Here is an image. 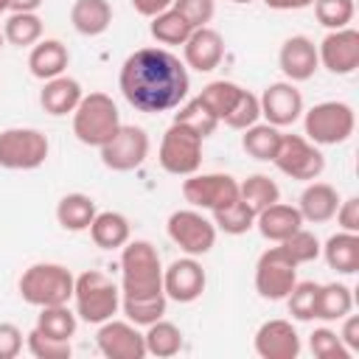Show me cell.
Masks as SVG:
<instances>
[{
    "label": "cell",
    "instance_id": "45",
    "mask_svg": "<svg viewBox=\"0 0 359 359\" xmlns=\"http://www.w3.org/2000/svg\"><path fill=\"white\" fill-rule=\"evenodd\" d=\"M280 247L292 255V261L300 266V264H309V261H317L320 258V238L309 230H294L286 241H280Z\"/></svg>",
    "mask_w": 359,
    "mask_h": 359
},
{
    "label": "cell",
    "instance_id": "52",
    "mask_svg": "<svg viewBox=\"0 0 359 359\" xmlns=\"http://www.w3.org/2000/svg\"><path fill=\"white\" fill-rule=\"evenodd\" d=\"M42 0H8V11H36Z\"/></svg>",
    "mask_w": 359,
    "mask_h": 359
},
{
    "label": "cell",
    "instance_id": "7",
    "mask_svg": "<svg viewBox=\"0 0 359 359\" xmlns=\"http://www.w3.org/2000/svg\"><path fill=\"white\" fill-rule=\"evenodd\" d=\"M50 143L39 129L11 126L0 132V168L8 171H31L48 160Z\"/></svg>",
    "mask_w": 359,
    "mask_h": 359
},
{
    "label": "cell",
    "instance_id": "50",
    "mask_svg": "<svg viewBox=\"0 0 359 359\" xmlns=\"http://www.w3.org/2000/svg\"><path fill=\"white\" fill-rule=\"evenodd\" d=\"M132 3V8L140 14V17H157L160 11H165V8H171V3L174 0H129Z\"/></svg>",
    "mask_w": 359,
    "mask_h": 359
},
{
    "label": "cell",
    "instance_id": "44",
    "mask_svg": "<svg viewBox=\"0 0 359 359\" xmlns=\"http://www.w3.org/2000/svg\"><path fill=\"white\" fill-rule=\"evenodd\" d=\"M258 118H261V104H258V95L255 93H250V90H241V95H238V101L233 104V109L224 115V123L230 126V129H247V126H252V123H258Z\"/></svg>",
    "mask_w": 359,
    "mask_h": 359
},
{
    "label": "cell",
    "instance_id": "2",
    "mask_svg": "<svg viewBox=\"0 0 359 359\" xmlns=\"http://www.w3.org/2000/svg\"><path fill=\"white\" fill-rule=\"evenodd\" d=\"M163 292V264L151 241L135 238L121 247V297H154Z\"/></svg>",
    "mask_w": 359,
    "mask_h": 359
},
{
    "label": "cell",
    "instance_id": "43",
    "mask_svg": "<svg viewBox=\"0 0 359 359\" xmlns=\"http://www.w3.org/2000/svg\"><path fill=\"white\" fill-rule=\"evenodd\" d=\"M25 345H28L31 356H36V359H67L73 353L70 339H53V337H45L42 331H36V328L28 331Z\"/></svg>",
    "mask_w": 359,
    "mask_h": 359
},
{
    "label": "cell",
    "instance_id": "36",
    "mask_svg": "<svg viewBox=\"0 0 359 359\" xmlns=\"http://www.w3.org/2000/svg\"><path fill=\"white\" fill-rule=\"evenodd\" d=\"M241 90L244 87H238L236 81H224V79H219V81H210V84H205L202 87V93L196 95L216 118H219V123L224 121V115L233 109V104L238 101V95H241Z\"/></svg>",
    "mask_w": 359,
    "mask_h": 359
},
{
    "label": "cell",
    "instance_id": "35",
    "mask_svg": "<svg viewBox=\"0 0 359 359\" xmlns=\"http://www.w3.org/2000/svg\"><path fill=\"white\" fill-rule=\"evenodd\" d=\"M76 325H79L76 311H70L67 303H62V306H42L34 328L53 339H70L76 334Z\"/></svg>",
    "mask_w": 359,
    "mask_h": 359
},
{
    "label": "cell",
    "instance_id": "5",
    "mask_svg": "<svg viewBox=\"0 0 359 359\" xmlns=\"http://www.w3.org/2000/svg\"><path fill=\"white\" fill-rule=\"evenodd\" d=\"M121 126V112L107 93H90L73 109V135L84 146L101 149Z\"/></svg>",
    "mask_w": 359,
    "mask_h": 359
},
{
    "label": "cell",
    "instance_id": "31",
    "mask_svg": "<svg viewBox=\"0 0 359 359\" xmlns=\"http://www.w3.org/2000/svg\"><path fill=\"white\" fill-rule=\"evenodd\" d=\"M143 339H146V353L160 356V359L177 356V353L182 351V331H180L174 323L163 320V317H160L157 323L146 325Z\"/></svg>",
    "mask_w": 359,
    "mask_h": 359
},
{
    "label": "cell",
    "instance_id": "41",
    "mask_svg": "<svg viewBox=\"0 0 359 359\" xmlns=\"http://www.w3.org/2000/svg\"><path fill=\"white\" fill-rule=\"evenodd\" d=\"M353 0H314V14H317V22L328 31H337V28H348L351 20H353Z\"/></svg>",
    "mask_w": 359,
    "mask_h": 359
},
{
    "label": "cell",
    "instance_id": "34",
    "mask_svg": "<svg viewBox=\"0 0 359 359\" xmlns=\"http://www.w3.org/2000/svg\"><path fill=\"white\" fill-rule=\"evenodd\" d=\"M151 36L160 42V45H185V39L191 36V25L188 20L177 11V8H165L160 11L157 17H151V25H149Z\"/></svg>",
    "mask_w": 359,
    "mask_h": 359
},
{
    "label": "cell",
    "instance_id": "42",
    "mask_svg": "<svg viewBox=\"0 0 359 359\" xmlns=\"http://www.w3.org/2000/svg\"><path fill=\"white\" fill-rule=\"evenodd\" d=\"M309 351L317 356V359H351L353 353L342 345L339 334L331 331V328H314L311 337H309Z\"/></svg>",
    "mask_w": 359,
    "mask_h": 359
},
{
    "label": "cell",
    "instance_id": "8",
    "mask_svg": "<svg viewBox=\"0 0 359 359\" xmlns=\"http://www.w3.org/2000/svg\"><path fill=\"white\" fill-rule=\"evenodd\" d=\"M157 160H160L163 171H168V174H174V177L196 174L199 165H202V137H199L191 126L174 121V123L165 129L163 140H160Z\"/></svg>",
    "mask_w": 359,
    "mask_h": 359
},
{
    "label": "cell",
    "instance_id": "49",
    "mask_svg": "<svg viewBox=\"0 0 359 359\" xmlns=\"http://www.w3.org/2000/svg\"><path fill=\"white\" fill-rule=\"evenodd\" d=\"M339 339L351 353H359V317L356 314H345L342 317V328H339Z\"/></svg>",
    "mask_w": 359,
    "mask_h": 359
},
{
    "label": "cell",
    "instance_id": "1",
    "mask_svg": "<svg viewBox=\"0 0 359 359\" xmlns=\"http://www.w3.org/2000/svg\"><path fill=\"white\" fill-rule=\"evenodd\" d=\"M188 70L165 48H137L118 73V87L137 112L177 109L188 95Z\"/></svg>",
    "mask_w": 359,
    "mask_h": 359
},
{
    "label": "cell",
    "instance_id": "27",
    "mask_svg": "<svg viewBox=\"0 0 359 359\" xmlns=\"http://www.w3.org/2000/svg\"><path fill=\"white\" fill-rule=\"evenodd\" d=\"M70 22L81 36H98L112 22L109 0H76L70 6Z\"/></svg>",
    "mask_w": 359,
    "mask_h": 359
},
{
    "label": "cell",
    "instance_id": "4",
    "mask_svg": "<svg viewBox=\"0 0 359 359\" xmlns=\"http://www.w3.org/2000/svg\"><path fill=\"white\" fill-rule=\"evenodd\" d=\"M73 286L76 278L67 266L62 264H31L22 275H20V297L28 306H62L67 300H73Z\"/></svg>",
    "mask_w": 359,
    "mask_h": 359
},
{
    "label": "cell",
    "instance_id": "39",
    "mask_svg": "<svg viewBox=\"0 0 359 359\" xmlns=\"http://www.w3.org/2000/svg\"><path fill=\"white\" fill-rule=\"evenodd\" d=\"M317 294H320V283L314 280H297L292 286V292L286 294L289 303V314L300 323L317 320Z\"/></svg>",
    "mask_w": 359,
    "mask_h": 359
},
{
    "label": "cell",
    "instance_id": "37",
    "mask_svg": "<svg viewBox=\"0 0 359 359\" xmlns=\"http://www.w3.org/2000/svg\"><path fill=\"white\" fill-rule=\"evenodd\" d=\"M213 224H216V230H222L227 236H244L247 230L255 227V210L244 199H236L227 208L213 210Z\"/></svg>",
    "mask_w": 359,
    "mask_h": 359
},
{
    "label": "cell",
    "instance_id": "10",
    "mask_svg": "<svg viewBox=\"0 0 359 359\" xmlns=\"http://www.w3.org/2000/svg\"><path fill=\"white\" fill-rule=\"evenodd\" d=\"M297 283V264L278 244L258 255L255 261V292L264 300H286L292 286Z\"/></svg>",
    "mask_w": 359,
    "mask_h": 359
},
{
    "label": "cell",
    "instance_id": "18",
    "mask_svg": "<svg viewBox=\"0 0 359 359\" xmlns=\"http://www.w3.org/2000/svg\"><path fill=\"white\" fill-rule=\"evenodd\" d=\"M255 353L261 359H297L300 356V334L289 320H266L255 331Z\"/></svg>",
    "mask_w": 359,
    "mask_h": 359
},
{
    "label": "cell",
    "instance_id": "9",
    "mask_svg": "<svg viewBox=\"0 0 359 359\" xmlns=\"http://www.w3.org/2000/svg\"><path fill=\"white\" fill-rule=\"evenodd\" d=\"M272 163L280 174H286L289 180H300V182L317 180L325 168L323 151L303 135H280V143H278Z\"/></svg>",
    "mask_w": 359,
    "mask_h": 359
},
{
    "label": "cell",
    "instance_id": "53",
    "mask_svg": "<svg viewBox=\"0 0 359 359\" xmlns=\"http://www.w3.org/2000/svg\"><path fill=\"white\" fill-rule=\"evenodd\" d=\"M3 11H8V0H0V14Z\"/></svg>",
    "mask_w": 359,
    "mask_h": 359
},
{
    "label": "cell",
    "instance_id": "15",
    "mask_svg": "<svg viewBox=\"0 0 359 359\" xmlns=\"http://www.w3.org/2000/svg\"><path fill=\"white\" fill-rule=\"evenodd\" d=\"M205 283H208V275H205L202 264L194 255L177 258L163 269V292H165L168 300L194 303V300L202 297Z\"/></svg>",
    "mask_w": 359,
    "mask_h": 359
},
{
    "label": "cell",
    "instance_id": "48",
    "mask_svg": "<svg viewBox=\"0 0 359 359\" xmlns=\"http://www.w3.org/2000/svg\"><path fill=\"white\" fill-rule=\"evenodd\" d=\"M337 224L348 233H359V196H348V199H339V208H337Z\"/></svg>",
    "mask_w": 359,
    "mask_h": 359
},
{
    "label": "cell",
    "instance_id": "46",
    "mask_svg": "<svg viewBox=\"0 0 359 359\" xmlns=\"http://www.w3.org/2000/svg\"><path fill=\"white\" fill-rule=\"evenodd\" d=\"M171 8H177L191 28H202L213 20L216 14V0H174Z\"/></svg>",
    "mask_w": 359,
    "mask_h": 359
},
{
    "label": "cell",
    "instance_id": "19",
    "mask_svg": "<svg viewBox=\"0 0 359 359\" xmlns=\"http://www.w3.org/2000/svg\"><path fill=\"white\" fill-rule=\"evenodd\" d=\"M182 53H185L188 67H194L196 73H210L224 59V39L210 25H202V28L191 31V36L182 45Z\"/></svg>",
    "mask_w": 359,
    "mask_h": 359
},
{
    "label": "cell",
    "instance_id": "6",
    "mask_svg": "<svg viewBox=\"0 0 359 359\" xmlns=\"http://www.w3.org/2000/svg\"><path fill=\"white\" fill-rule=\"evenodd\" d=\"M303 129L314 146L345 143L356 129L353 107L345 101H320L303 115Z\"/></svg>",
    "mask_w": 359,
    "mask_h": 359
},
{
    "label": "cell",
    "instance_id": "20",
    "mask_svg": "<svg viewBox=\"0 0 359 359\" xmlns=\"http://www.w3.org/2000/svg\"><path fill=\"white\" fill-rule=\"evenodd\" d=\"M278 65L283 70V76L289 81H309L317 67H320V56H317V45L303 36V34H294L289 36L283 45H280V53H278Z\"/></svg>",
    "mask_w": 359,
    "mask_h": 359
},
{
    "label": "cell",
    "instance_id": "21",
    "mask_svg": "<svg viewBox=\"0 0 359 359\" xmlns=\"http://www.w3.org/2000/svg\"><path fill=\"white\" fill-rule=\"evenodd\" d=\"M255 227H258V233H261L266 241L280 244V241H286L294 230L303 227V216H300V210H297L294 205H286V202L278 199L275 205L264 208V210L255 216Z\"/></svg>",
    "mask_w": 359,
    "mask_h": 359
},
{
    "label": "cell",
    "instance_id": "25",
    "mask_svg": "<svg viewBox=\"0 0 359 359\" xmlns=\"http://www.w3.org/2000/svg\"><path fill=\"white\" fill-rule=\"evenodd\" d=\"M325 264L339 275H353L359 269V233L339 230L325 244H320Z\"/></svg>",
    "mask_w": 359,
    "mask_h": 359
},
{
    "label": "cell",
    "instance_id": "51",
    "mask_svg": "<svg viewBox=\"0 0 359 359\" xmlns=\"http://www.w3.org/2000/svg\"><path fill=\"white\" fill-rule=\"evenodd\" d=\"M264 3L275 11H300V8L314 6V0H264Z\"/></svg>",
    "mask_w": 359,
    "mask_h": 359
},
{
    "label": "cell",
    "instance_id": "12",
    "mask_svg": "<svg viewBox=\"0 0 359 359\" xmlns=\"http://www.w3.org/2000/svg\"><path fill=\"white\" fill-rule=\"evenodd\" d=\"M149 157V135L140 126L121 123L118 132L101 146V163L112 171H135Z\"/></svg>",
    "mask_w": 359,
    "mask_h": 359
},
{
    "label": "cell",
    "instance_id": "13",
    "mask_svg": "<svg viewBox=\"0 0 359 359\" xmlns=\"http://www.w3.org/2000/svg\"><path fill=\"white\" fill-rule=\"evenodd\" d=\"M182 196L194 208L213 213L238 199V182L230 174H188L182 180Z\"/></svg>",
    "mask_w": 359,
    "mask_h": 359
},
{
    "label": "cell",
    "instance_id": "14",
    "mask_svg": "<svg viewBox=\"0 0 359 359\" xmlns=\"http://www.w3.org/2000/svg\"><path fill=\"white\" fill-rule=\"evenodd\" d=\"M320 65L334 76H351L359 67V31L356 28H337L323 36L317 45Z\"/></svg>",
    "mask_w": 359,
    "mask_h": 359
},
{
    "label": "cell",
    "instance_id": "24",
    "mask_svg": "<svg viewBox=\"0 0 359 359\" xmlns=\"http://www.w3.org/2000/svg\"><path fill=\"white\" fill-rule=\"evenodd\" d=\"M339 208V194L334 185L328 182H309L300 194V202H297V210L303 216V222H311V224H323V222H331L334 213Z\"/></svg>",
    "mask_w": 359,
    "mask_h": 359
},
{
    "label": "cell",
    "instance_id": "55",
    "mask_svg": "<svg viewBox=\"0 0 359 359\" xmlns=\"http://www.w3.org/2000/svg\"><path fill=\"white\" fill-rule=\"evenodd\" d=\"M3 42H6V36H3V31H0V48H3Z\"/></svg>",
    "mask_w": 359,
    "mask_h": 359
},
{
    "label": "cell",
    "instance_id": "17",
    "mask_svg": "<svg viewBox=\"0 0 359 359\" xmlns=\"http://www.w3.org/2000/svg\"><path fill=\"white\" fill-rule=\"evenodd\" d=\"M258 104H261V115L266 118V123L278 129L292 126L303 115V95L294 87V81H275L264 87V93L258 95Z\"/></svg>",
    "mask_w": 359,
    "mask_h": 359
},
{
    "label": "cell",
    "instance_id": "16",
    "mask_svg": "<svg viewBox=\"0 0 359 359\" xmlns=\"http://www.w3.org/2000/svg\"><path fill=\"white\" fill-rule=\"evenodd\" d=\"M98 351L107 359H143L146 356V339L129 320H107L98 325L95 334Z\"/></svg>",
    "mask_w": 359,
    "mask_h": 359
},
{
    "label": "cell",
    "instance_id": "40",
    "mask_svg": "<svg viewBox=\"0 0 359 359\" xmlns=\"http://www.w3.org/2000/svg\"><path fill=\"white\" fill-rule=\"evenodd\" d=\"M174 121H180V123H185V126H191L202 140L208 137V135H213L216 132V126H219V118L199 101V98H191L188 104H182L180 107V112L174 115Z\"/></svg>",
    "mask_w": 359,
    "mask_h": 359
},
{
    "label": "cell",
    "instance_id": "28",
    "mask_svg": "<svg viewBox=\"0 0 359 359\" xmlns=\"http://www.w3.org/2000/svg\"><path fill=\"white\" fill-rule=\"evenodd\" d=\"M95 202H93V196H87V194H65L62 199H59V205H56V222L65 227V230H70V233H81V230H90V224H93V219H95Z\"/></svg>",
    "mask_w": 359,
    "mask_h": 359
},
{
    "label": "cell",
    "instance_id": "26",
    "mask_svg": "<svg viewBox=\"0 0 359 359\" xmlns=\"http://www.w3.org/2000/svg\"><path fill=\"white\" fill-rule=\"evenodd\" d=\"M129 236H132L129 219L118 210H101L90 224V238L101 250H121L129 241Z\"/></svg>",
    "mask_w": 359,
    "mask_h": 359
},
{
    "label": "cell",
    "instance_id": "33",
    "mask_svg": "<svg viewBox=\"0 0 359 359\" xmlns=\"http://www.w3.org/2000/svg\"><path fill=\"white\" fill-rule=\"evenodd\" d=\"M353 309V294L345 283H320L317 294V320H342Z\"/></svg>",
    "mask_w": 359,
    "mask_h": 359
},
{
    "label": "cell",
    "instance_id": "32",
    "mask_svg": "<svg viewBox=\"0 0 359 359\" xmlns=\"http://www.w3.org/2000/svg\"><path fill=\"white\" fill-rule=\"evenodd\" d=\"M238 199H244L258 216L264 208H269L280 199V188L266 174H250L244 182H238Z\"/></svg>",
    "mask_w": 359,
    "mask_h": 359
},
{
    "label": "cell",
    "instance_id": "3",
    "mask_svg": "<svg viewBox=\"0 0 359 359\" xmlns=\"http://www.w3.org/2000/svg\"><path fill=\"white\" fill-rule=\"evenodd\" d=\"M73 303H76V317H81L84 323L101 325L118 314L121 286L109 275H104L101 269H87L76 278Z\"/></svg>",
    "mask_w": 359,
    "mask_h": 359
},
{
    "label": "cell",
    "instance_id": "11",
    "mask_svg": "<svg viewBox=\"0 0 359 359\" xmlns=\"http://www.w3.org/2000/svg\"><path fill=\"white\" fill-rule=\"evenodd\" d=\"M165 233L185 255H194V258L208 255L216 244V224L210 219H205L196 208L174 210L165 222Z\"/></svg>",
    "mask_w": 359,
    "mask_h": 359
},
{
    "label": "cell",
    "instance_id": "54",
    "mask_svg": "<svg viewBox=\"0 0 359 359\" xmlns=\"http://www.w3.org/2000/svg\"><path fill=\"white\" fill-rule=\"evenodd\" d=\"M227 3H252V0H227Z\"/></svg>",
    "mask_w": 359,
    "mask_h": 359
},
{
    "label": "cell",
    "instance_id": "29",
    "mask_svg": "<svg viewBox=\"0 0 359 359\" xmlns=\"http://www.w3.org/2000/svg\"><path fill=\"white\" fill-rule=\"evenodd\" d=\"M3 36L8 45L28 48L42 39V20L36 11H11L3 22Z\"/></svg>",
    "mask_w": 359,
    "mask_h": 359
},
{
    "label": "cell",
    "instance_id": "23",
    "mask_svg": "<svg viewBox=\"0 0 359 359\" xmlns=\"http://www.w3.org/2000/svg\"><path fill=\"white\" fill-rule=\"evenodd\" d=\"M84 98V90L76 79L70 76H56V79H48L42 93H39V104L48 115L53 118H62V115H73V109L79 107V101Z\"/></svg>",
    "mask_w": 359,
    "mask_h": 359
},
{
    "label": "cell",
    "instance_id": "30",
    "mask_svg": "<svg viewBox=\"0 0 359 359\" xmlns=\"http://www.w3.org/2000/svg\"><path fill=\"white\" fill-rule=\"evenodd\" d=\"M280 129L272 126V123H252L244 129V137H241V149L252 157V160H264V163H272L275 151H278V143H280Z\"/></svg>",
    "mask_w": 359,
    "mask_h": 359
},
{
    "label": "cell",
    "instance_id": "38",
    "mask_svg": "<svg viewBox=\"0 0 359 359\" xmlns=\"http://www.w3.org/2000/svg\"><path fill=\"white\" fill-rule=\"evenodd\" d=\"M168 297L165 294H154V297H121V309L126 314L129 323L135 325H151L165 314Z\"/></svg>",
    "mask_w": 359,
    "mask_h": 359
},
{
    "label": "cell",
    "instance_id": "22",
    "mask_svg": "<svg viewBox=\"0 0 359 359\" xmlns=\"http://www.w3.org/2000/svg\"><path fill=\"white\" fill-rule=\"evenodd\" d=\"M70 65V50L65 42L59 39H39L36 45H31V53H28V70L34 79L39 81H48V79H56L67 70Z\"/></svg>",
    "mask_w": 359,
    "mask_h": 359
},
{
    "label": "cell",
    "instance_id": "47",
    "mask_svg": "<svg viewBox=\"0 0 359 359\" xmlns=\"http://www.w3.org/2000/svg\"><path fill=\"white\" fill-rule=\"evenodd\" d=\"M22 351V331L14 323H0V359H14Z\"/></svg>",
    "mask_w": 359,
    "mask_h": 359
}]
</instances>
